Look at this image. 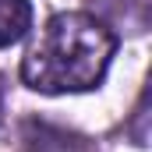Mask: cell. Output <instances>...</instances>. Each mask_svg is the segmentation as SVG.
Instances as JSON below:
<instances>
[{
    "label": "cell",
    "instance_id": "6da1fadb",
    "mask_svg": "<svg viewBox=\"0 0 152 152\" xmlns=\"http://www.w3.org/2000/svg\"><path fill=\"white\" fill-rule=\"evenodd\" d=\"M117 53V36L106 21L85 11L53 14L21 57V81L42 96L96 88Z\"/></svg>",
    "mask_w": 152,
    "mask_h": 152
},
{
    "label": "cell",
    "instance_id": "3957f363",
    "mask_svg": "<svg viewBox=\"0 0 152 152\" xmlns=\"http://www.w3.org/2000/svg\"><path fill=\"white\" fill-rule=\"evenodd\" d=\"M32 28V4L28 0H0V50L21 42Z\"/></svg>",
    "mask_w": 152,
    "mask_h": 152
},
{
    "label": "cell",
    "instance_id": "277c9868",
    "mask_svg": "<svg viewBox=\"0 0 152 152\" xmlns=\"http://www.w3.org/2000/svg\"><path fill=\"white\" fill-rule=\"evenodd\" d=\"M0 120H4V88H0Z\"/></svg>",
    "mask_w": 152,
    "mask_h": 152
},
{
    "label": "cell",
    "instance_id": "7a4b0ae2",
    "mask_svg": "<svg viewBox=\"0 0 152 152\" xmlns=\"http://www.w3.org/2000/svg\"><path fill=\"white\" fill-rule=\"evenodd\" d=\"M21 149L25 152H88L75 131L57 127L50 120H25L21 127Z\"/></svg>",
    "mask_w": 152,
    "mask_h": 152
}]
</instances>
